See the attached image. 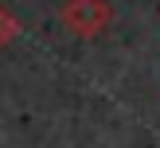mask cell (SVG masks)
<instances>
[{"label": "cell", "mask_w": 160, "mask_h": 148, "mask_svg": "<svg viewBox=\"0 0 160 148\" xmlns=\"http://www.w3.org/2000/svg\"><path fill=\"white\" fill-rule=\"evenodd\" d=\"M109 20H113L109 0H62V8H59L62 31L74 35V39H94V35H102V31L109 27Z\"/></svg>", "instance_id": "6da1fadb"}, {"label": "cell", "mask_w": 160, "mask_h": 148, "mask_svg": "<svg viewBox=\"0 0 160 148\" xmlns=\"http://www.w3.org/2000/svg\"><path fill=\"white\" fill-rule=\"evenodd\" d=\"M16 35H20V20H16V16L8 12L4 4H0V51H4V47L12 43Z\"/></svg>", "instance_id": "7a4b0ae2"}]
</instances>
